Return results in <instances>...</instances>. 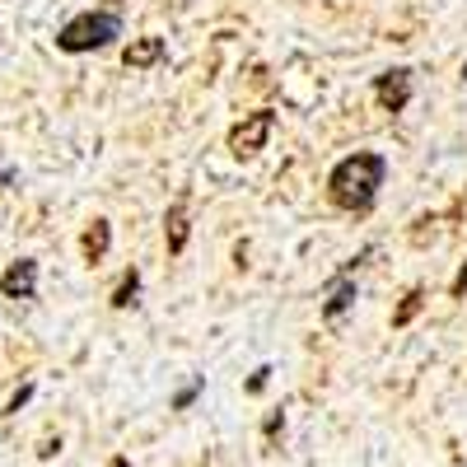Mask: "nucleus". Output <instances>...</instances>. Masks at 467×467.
<instances>
[{"label":"nucleus","mask_w":467,"mask_h":467,"mask_svg":"<svg viewBox=\"0 0 467 467\" xmlns=\"http://www.w3.org/2000/svg\"><path fill=\"white\" fill-rule=\"evenodd\" d=\"M383 178H388V160H383V154L379 150H356V154H346V160L327 173V197H332L337 211L365 215L379 202Z\"/></svg>","instance_id":"1"},{"label":"nucleus","mask_w":467,"mask_h":467,"mask_svg":"<svg viewBox=\"0 0 467 467\" xmlns=\"http://www.w3.org/2000/svg\"><path fill=\"white\" fill-rule=\"evenodd\" d=\"M122 33V19L117 15H75L61 33H57V47L61 52H99V47H108L112 37Z\"/></svg>","instance_id":"2"},{"label":"nucleus","mask_w":467,"mask_h":467,"mask_svg":"<svg viewBox=\"0 0 467 467\" xmlns=\"http://www.w3.org/2000/svg\"><path fill=\"white\" fill-rule=\"evenodd\" d=\"M271 122H276V112H271V108L248 112L244 122L229 131V154H234V160H248V154H257V150L266 145V136H271Z\"/></svg>","instance_id":"3"},{"label":"nucleus","mask_w":467,"mask_h":467,"mask_svg":"<svg viewBox=\"0 0 467 467\" xmlns=\"http://www.w3.org/2000/svg\"><path fill=\"white\" fill-rule=\"evenodd\" d=\"M374 99H379L383 112H407V103H411V70L407 66L383 70L374 80Z\"/></svg>","instance_id":"4"},{"label":"nucleus","mask_w":467,"mask_h":467,"mask_svg":"<svg viewBox=\"0 0 467 467\" xmlns=\"http://www.w3.org/2000/svg\"><path fill=\"white\" fill-rule=\"evenodd\" d=\"M0 295H5V299H33L37 295V262L33 257L10 262V271L0 276Z\"/></svg>","instance_id":"5"},{"label":"nucleus","mask_w":467,"mask_h":467,"mask_svg":"<svg viewBox=\"0 0 467 467\" xmlns=\"http://www.w3.org/2000/svg\"><path fill=\"white\" fill-rule=\"evenodd\" d=\"M122 61H127V70H150V66H160V61H164V37H136V43H127Z\"/></svg>","instance_id":"6"},{"label":"nucleus","mask_w":467,"mask_h":467,"mask_svg":"<svg viewBox=\"0 0 467 467\" xmlns=\"http://www.w3.org/2000/svg\"><path fill=\"white\" fill-rule=\"evenodd\" d=\"M187 192H182V197L169 206V215H164V239H169V257H178L182 248H187Z\"/></svg>","instance_id":"7"},{"label":"nucleus","mask_w":467,"mask_h":467,"mask_svg":"<svg viewBox=\"0 0 467 467\" xmlns=\"http://www.w3.org/2000/svg\"><path fill=\"white\" fill-rule=\"evenodd\" d=\"M350 304H356V285H350L346 276H337V281H332V299L323 304V318H327V323H337Z\"/></svg>","instance_id":"8"},{"label":"nucleus","mask_w":467,"mask_h":467,"mask_svg":"<svg viewBox=\"0 0 467 467\" xmlns=\"http://www.w3.org/2000/svg\"><path fill=\"white\" fill-rule=\"evenodd\" d=\"M108 244H112V224H108V220H94V224L85 229V257H89V262H103V257H108Z\"/></svg>","instance_id":"9"},{"label":"nucleus","mask_w":467,"mask_h":467,"mask_svg":"<svg viewBox=\"0 0 467 467\" xmlns=\"http://www.w3.org/2000/svg\"><path fill=\"white\" fill-rule=\"evenodd\" d=\"M136 295H140V271L131 266L127 276H122V285H117V295H112V308H131Z\"/></svg>","instance_id":"10"},{"label":"nucleus","mask_w":467,"mask_h":467,"mask_svg":"<svg viewBox=\"0 0 467 467\" xmlns=\"http://www.w3.org/2000/svg\"><path fill=\"white\" fill-rule=\"evenodd\" d=\"M420 299H425L420 290H411V295L402 299V308H398V314H393V327H407V323H411V318L420 314Z\"/></svg>","instance_id":"11"},{"label":"nucleus","mask_w":467,"mask_h":467,"mask_svg":"<svg viewBox=\"0 0 467 467\" xmlns=\"http://www.w3.org/2000/svg\"><path fill=\"white\" fill-rule=\"evenodd\" d=\"M202 383H206V379H197V383H187L182 393L173 398V407H192V402H197V393H202Z\"/></svg>","instance_id":"12"},{"label":"nucleus","mask_w":467,"mask_h":467,"mask_svg":"<svg viewBox=\"0 0 467 467\" xmlns=\"http://www.w3.org/2000/svg\"><path fill=\"white\" fill-rule=\"evenodd\" d=\"M281 431H285V416L271 411V416H266V440H281Z\"/></svg>","instance_id":"13"},{"label":"nucleus","mask_w":467,"mask_h":467,"mask_svg":"<svg viewBox=\"0 0 467 467\" xmlns=\"http://www.w3.org/2000/svg\"><path fill=\"white\" fill-rule=\"evenodd\" d=\"M449 295H453V299H462V295H467V262L458 266V276H453V285H449Z\"/></svg>","instance_id":"14"},{"label":"nucleus","mask_w":467,"mask_h":467,"mask_svg":"<svg viewBox=\"0 0 467 467\" xmlns=\"http://www.w3.org/2000/svg\"><path fill=\"white\" fill-rule=\"evenodd\" d=\"M28 398H33V383H24V388H19V393L10 398V407H5V411H19V407H24Z\"/></svg>","instance_id":"15"},{"label":"nucleus","mask_w":467,"mask_h":467,"mask_svg":"<svg viewBox=\"0 0 467 467\" xmlns=\"http://www.w3.org/2000/svg\"><path fill=\"white\" fill-rule=\"evenodd\" d=\"M266 374H271V369H266V365H262V369H257V374H253V383H248V388H253V393H262V388H266Z\"/></svg>","instance_id":"16"},{"label":"nucleus","mask_w":467,"mask_h":467,"mask_svg":"<svg viewBox=\"0 0 467 467\" xmlns=\"http://www.w3.org/2000/svg\"><path fill=\"white\" fill-rule=\"evenodd\" d=\"M10 178H15V173H10V169H5V164H0V182H10Z\"/></svg>","instance_id":"17"}]
</instances>
